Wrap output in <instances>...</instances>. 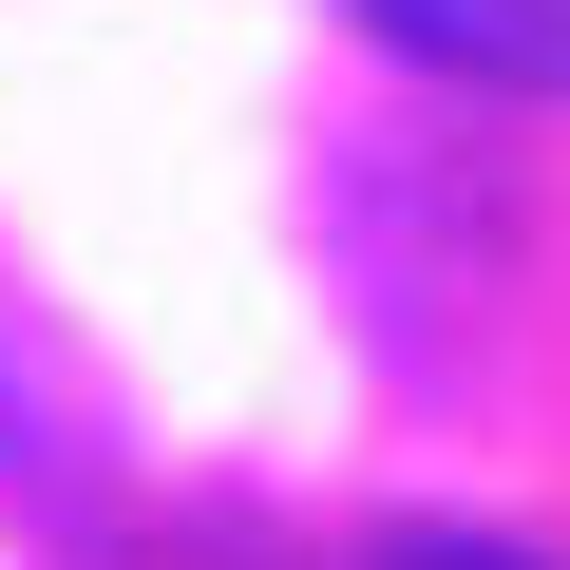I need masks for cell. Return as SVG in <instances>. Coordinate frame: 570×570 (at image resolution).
Instances as JSON below:
<instances>
[{
    "mask_svg": "<svg viewBox=\"0 0 570 570\" xmlns=\"http://www.w3.org/2000/svg\"><path fill=\"white\" fill-rule=\"evenodd\" d=\"M362 39L438 58V77H494V96H570V0H343Z\"/></svg>",
    "mask_w": 570,
    "mask_h": 570,
    "instance_id": "obj_1",
    "label": "cell"
},
{
    "mask_svg": "<svg viewBox=\"0 0 570 570\" xmlns=\"http://www.w3.org/2000/svg\"><path fill=\"white\" fill-rule=\"evenodd\" d=\"M362 570H532V551H494V532H400V551H362Z\"/></svg>",
    "mask_w": 570,
    "mask_h": 570,
    "instance_id": "obj_2",
    "label": "cell"
}]
</instances>
